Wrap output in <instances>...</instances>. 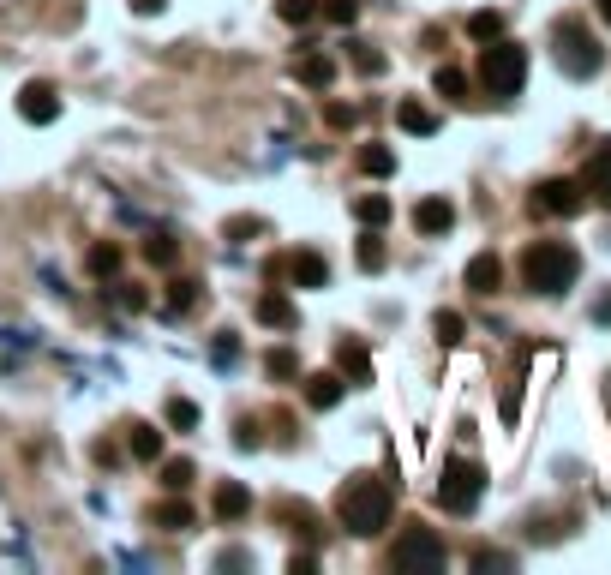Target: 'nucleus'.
Instances as JSON below:
<instances>
[{
    "instance_id": "f257e3e1",
    "label": "nucleus",
    "mask_w": 611,
    "mask_h": 575,
    "mask_svg": "<svg viewBox=\"0 0 611 575\" xmlns=\"http://www.w3.org/2000/svg\"><path fill=\"white\" fill-rule=\"evenodd\" d=\"M336 516H342V528L348 534H378V528H390V516H396V492L378 480V474H354L348 486H342V498H336Z\"/></svg>"
},
{
    "instance_id": "f03ea898",
    "label": "nucleus",
    "mask_w": 611,
    "mask_h": 575,
    "mask_svg": "<svg viewBox=\"0 0 611 575\" xmlns=\"http://www.w3.org/2000/svg\"><path fill=\"white\" fill-rule=\"evenodd\" d=\"M576 276H582V258H576V246H564V240H534V246L522 252V282H528L534 294H570Z\"/></svg>"
},
{
    "instance_id": "7ed1b4c3",
    "label": "nucleus",
    "mask_w": 611,
    "mask_h": 575,
    "mask_svg": "<svg viewBox=\"0 0 611 575\" xmlns=\"http://www.w3.org/2000/svg\"><path fill=\"white\" fill-rule=\"evenodd\" d=\"M480 84H486L492 96H516V90L528 84V48L510 42V36L486 42V54H480Z\"/></svg>"
},
{
    "instance_id": "20e7f679",
    "label": "nucleus",
    "mask_w": 611,
    "mask_h": 575,
    "mask_svg": "<svg viewBox=\"0 0 611 575\" xmlns=\"http://www.w3.org/2000/svg\"><path fill=\"white\" fill-rule=\"evenodd\" d=\"M480 498H486V468H480V462H468V456L444 462V480H438V504H444L450 516H468V510H474Z\"/></svg>"
},
{
    "instance_id": "39448f33",
    "label": "nucleus",
    "mask_w": 611,
    "mask_h": 575,
    "mask_svg": "<svg viewBox=\"0 0 611 575\" xmlns=\"http://www.w3.org/2000/svg\"><path fill=\"white\" fill-rule=\"evenodd\" d=\"M558 66H564L570 78H594V72L606 66V54H600V42H594L582 24H558Z\"/></svg>"
},
{
    "instance_id": "423d86ee",
    "label": "nucleus",
    "mask_w": 611,
    "mask_h": 575,
    "mask_svg": "<svg viewBox=\"0 0 611 575\" xmlns=\"http://www.w3.org/2000/svg\"><path fill=\"white\" fill-rule=\"evenodd\" d=\"M444 564V540L438 534H426V528H408L396 546H390V570L408 575V570H438Z\"/></svg>"
},
{
    "instance_id": "0eeeda50",
    "label": "nucleus",
    "mask_w": 611,
    "mask_h": 575,
    "mask_svg": "<svg viewBox=\"0 0 611 575\" xmlns=\"http://www.w3.org/2000/svg\"><path fill=\"white\" fill-rule=\"evenodd\" d=\"M534 210H540V216H576V210H582V180H570V174L540 180V186H534Z\"/></svg>"
},
{
    "instance_id": "6e6552de",
    "label": "nucleus",
    "mask_w": 611,
    "mask_h": 575,
    "mask_svg": "<svg viewBox=\"0 0 611 575\" xmlns=\"http://www.w3.org/2000/svg\"><path fill=\"white\" fill-rule=\"evenodd\" d=\"M282 270H288L294 288H324V282H330V264H324V252H312V246H294V252L282 258Z\"/></svg>"
},
{
    "instance_id": "1a4fd4ad",
    "label": "nucleus",
    "mask_w": 611,
    "mask_h": 575,
    "mask_svg": "<svg viewBox=\"0 0 611 575\" xmlns=\"http://www.w3.org/2000/svg\"><path fill=\"white\" fill-rule=\"evenodd\" d=\"M18 114H24L30 126L60 120V96H54V84H24V90H18Z\"/></svg>"
},
{
    "instance_id": "9d476101",
    "label": "nucleus",
    "mask_w": 611,
    "mask_h": 575,
    "mask_svg": "<svg viewBox=\"0 0 611 575\" xmlns=\"http://www.w3.org/2000/svg\"><path fill=\"white\" fill-rule=\"evenodd\" d=\"M414 228H420V234H450V228H456V204H450V198H420Z\"/></svg>"
},
{
    "instance_id": "9b49d317",
    "label": "nucleus",
    "mask_w": 611,
    "mask_h": 575,
    "mask_svg": "<svg viewBox=\"0 0 611 575\" xmlns=\"http://www.w3.org/2000/svg\"><path fill=\"white\" fill-rule=\"evenodd\" d=\"M582 192H600L611 204V144H600L594 156H588V168H582Z\"/></svg>"
},
{
    "instance_id": "f8f14e48",
    "label": "nucleus",
    "mask_w": 611,
    "mask_h": 575,
    "mask_svg": "<svg viewBox=\"0 0 611 575\" xmlns=\"http://www.w3.org/2000/svg\"><path fill=\"white\" fill-rule=\"evenodd\" d=\"M396 126L414 132V138H432V132H438V114H432L426 102H402V108H396Z\"/></svg>"
},
{
    "instance_id": "ddd939ff",
    "label": "nucleus",
    "mask_w": 611,
    "mask_h": 575,
    "mask_svg": "<svg viewBox=\"0 0 611 575\" xmlns=\"http://www.w3.org/2000/svg\"><path fill=\"white\" fill-rule=\"evenodd\" d=\"M498 282H504V264H498L492 252H480V258L468 264V288H474V294H498Z\"/></svg>"
},
{
    "instance_id": "4468645a",
    "label": "nucleus",
    "mask_w": 611,
    "mask_h": 575,
    "mask_svg": "<svg viewBox=\"0 0 611 575\" xmlns=\"http://www.w3.org/2000/svg\"><path fill=\"white\" fill-rule=\"evenodd\" d=\"M306 402H312V408H336V402H342V378H336V372H312V378H306Z\"/></svg>"
},
{
    "instance_id": "2eb2a0df",
    "label": "nucleus",
    "mask_w": 611,
    "mask_h": 575,
    "mask_svg": "<svg viewBox=\"0 0 611 575\" xmlns=\"http://www.w3.org/2000/svg\"><path fill=\"white\" fill-rule=\"evenodd\" d=\"M294 72H300V84H312V90H330V78H336V60H324V54H306Z\"/></svg>"
},
{
    "instance_id": "dca6fc26",
    "label": "nucleus",
    "mask_w": 611,
    "mask_h": 575,
    "mask_svg": "<svg viewBox=\"0 0 611 575\" xmlns=\"http://www.w3.org/2000/svg\"><path fill=\"white\" fill-rule=\"evenodd\" d=\"M258 318H264L270 330H294V324H300V318H294V306H288L282 294H264V300H258Z\"/></svg>"
},
{
    "instance_id": "f3484780",
    "label": "nucleus",
    "mask_w": 611,
    "mask_h": 575,
    "mask_svg": "<svg viewBox=\"0 0 611 575\" xmlns=\"http://www.w3.org/2000/svg\"><path fill=\"white\" fill-rule=\"evenodd\" d=\"M246 510H252V492H246V486H222V492H216V516H222V522L246 516Z\"/></svg>"
},
{
    "instance_id": "a211bd4d",
    "label": "nucleus",
    "mask_w": 611,
    "mask_h": 575,
    "mask_svg": "<svg viewBox=\"0 0 611 575\" xmlns=\"http://www.w3.org/2000/svg\"><path fill=\"white\" fill-rule=\"evenodd\" d=\"M336 360H342V372H348L354 384H366V378H372V360H366V348H360V342H342V354H336Z\"/></svg>"
},
{
    "instance_id": "6ab92c4d",
    "label": "nucleus",
    "mask_w": 611,
    "mask_h": 575,
    "mask_svg": "<svg viewBox=\"0 0 611 575\" xmlns=\"http://www.w3.org/2000/svg\"><path fill=\"white\" fill-rule=\"evenodd\" d=\"M126 444H132V456H138V462H156V456H162V432H156V426H132V438H126Z\"/></svg>"
},
{
    "instance_id": "aec40b11",
    "label": "nucleus",
    "mask_w": 611,
    "mask_h": 575,
    "mask_svg": "<svg viewBox=\"0 0 611 575\" xmlns=\"http://www.w3.org/2000/svg\"><path fill=\"white\" fill-rule=\"evenodd\" d=\"M468 36H474V42H498V36H504V12H474V18H468Z\"/></svg>"
},
{
    "instance_id": "412c9836",
    "label": "nucleus",
    "mask_w": 611,
    "mask_h": 575,
    "mask_svg": "<svg viewBox=\"0 0 611 575\" xmlns=\"http://www.w3.org/2000/svg\"><path fill=\"white\" fill-rule=\"evenodd\" d=\"M150 522H156V528H168V534H180V528H192V510H186V504H156V510H150Z\"/></svg>"
},
{
    "instance_id": "4be33fe9",
    "label": "nucleus",
    "mask_w": 611,
    "mask_h": 575,
    "mask_svg": "<svg viewBox=\"0 0 611 575\" xmlns=\"http://www.w3.org/2000/svg\"><path fill=\"white\" fill-rule=\"evenodd\" d=\"M360 168H366V174H396V156H390L384 144H372V150H360Z\"/></svg>"
},
{
    "instance_id": "5701e85b",
    "label": "nucleus",
    "mask_w": 611,
    "mask_h": 575,
    "mask_svg": "<svg viewBox=\"0 0 611 575\" xmlns=\"http://www.w3.org/2000/svg\"><path fill=\"white\" fill-rule=\"evenodd\" d=\"M354 216H360V222H378V228H384V222H390V198H384V192H378V198H360V204H354Z\"/></svg>"
},
{
    "instance_id": "b1692460",
    "label": "nucleus",
    "mask_w": 611,
    "mask_h": 575,
    "mask_svg": "<svg viewBox=\"0 0 611 575\" xmlns=\"http://www.w3.org/2000/svg\"><path fill=\"white\" fill-rule=\"evenodd\" d=\"M168 426H180V432H192V426H198V402H186V396H174V402H168Z\"/></svg>"
},
{
    "instance_id": "393cba45",
    "label": "nucleus",
    "mask_w": 611,
    "mask_h": 575,
    "mask_svg": "<svg viewBox=\"0 0 611 575\" xmlns=\"http://www.w3.org/2000/svg\"><path fill=\"white\" fill-rule=\"evenodd\" d=\"M462 330H468V324H462V312H438V342H444V348H456V342H462Z\"/></svg>"
},
{
    "instance_id": "a878e982",
    "label": "nucleus",
    "mask_w": 611,
    "mask_h": 575,
    "mask_svg": "<svg viewBox=\"0 0 611 575\" xmlns=\"http://www.w3.org/2000/svg\"><path fill=\"white\" fill-rule=\"evenodd\" d=\"M438 90H444L450 102H462V96H468V78H462L456 66H444V72H438Z\"/></svg>"
},
{
    "instance_id": "bb28decb",
    "label": "nucleus",
    "mask_w": 611,
    "mask_h": 575,
    "mask_svg": "<svg viewBox=\"0 0 611 575\" xmlns=\"http://www.w3.org/2000/svg\"><path fill=\"white\" fill-rule=\"evenodd\" d=\"M90 270H96V276H114V270H120V246H96V252H90Z\"/></svg>"
},
{
    "instance_id": "cd10ccee",
    "label": "nucleus",
    "mask_w": 611,
    "mask_h": 575,
    "mask_svg": "<svg viewBox=\"0 0 611 575\" xmlns=\"http://www.w3.org/2000/svg\"><path fill=\"white\" fill-rule=\"evenodd\" d=\"M162 486H168V492H186V486H192V462H168V468H162Z\"/></svg>"
},
{
    "instance_id": "c85d7f7f",
    "label": "nucleus",
    "mask_w": 611,
    "mask_h": 575,
    "mask_svg": "<svg viewBox=\"0 0 611 575\" xmlns=\"http://www.w3.org/2000/svg\"><path fill=\"white\" fill-rule=\"evenodd\" d=\"M144 258H150V264H174V240H168V234H150Z\"/></svg>"
},
{
    "instance_id": "c756f323",
    "label": "nucleus",
    "mask_w": 611,
    "mask_h": 575,
    "mask_svg": "<svg viewBox=\"0 0 611 575\" xmlns=\"http://www.w3.org/2000/svg\"><path fill=\"white\" fill-rule=\"evenodd\" d=\"M360 270H384V246H378V234L360 240Z\"/></svg>"
},
{
    "instance_id": "7c9ffc66",
    "label": "nucleus",
    "mask_w": 611,
    "mask_h": 575,
    "mask_svg": "<svg viewBox=\"0 0 611 575\" xmlns=\"http://www.w3.org/2000/svg\"><path fill=\"white\" fill-rule=\"evenodd\" d=\"M168 306H174V312H192V306H198V282H174Z\"/></svg>"
},
{
    "instance_id": "2f4dec72",
    "label": "nucleus",
    "mask_w": 611,
    "mask_h": 575,
    "mask_svg": "<svg viewBox=\"0 0 611 575\" xmlns=\"http://www.w3.org/2000/svg\"><path fill=\"white\" fill-rule=\"evenodd\" d=\"M264 366H270V378H294V372H300V360H294L288 348H276V354H270Z\"/></svg>"
},
{
    "instance_id": "473e14b6",
    "label": "nucleus",
    "mask_w": 611,
    "mask_h": 575,
    "mask_svg": "<svg viewBox=\"0 0 611 575\" xmlns=\"http://www.w3.org/2000/svg\"><path fill=\"white\" fill-rule=\"evenodd\" d=\"M324 12H330V24H354L360 18V0H324Z\"/></svg>"
},
{
    "instance_id": "72a5a7b5",
    "label": "nucleus",
    "mask_w": 611,
    "mask_h": 575,
    "mask_svg": "<svg viewBox=\"0 0 611 575\" xmlns=\"http://www.w3.org/2000/svg\"><path fill=\"white\" fill-rule=\"evenodd\" d=\"M312 12H318V6H312V0H282V18H288V24H306V18H312Z\"/></svg>"
},
{
    "instance_id": "f704fd0d",
    "label": "nucleus",
    "mask_w": 611,
    "mask_h": 575,
    "mask_svg": "<svg viewBox=\"0 0 611 575\" xmlns=\"http://www.w3.org/2000/svg\"><path fill=\"white\" fill-rule=\"evenodd\" d=\"M354 66H360V72H384V54H372V48H360V54H354Z\"/></svg>"
},
{
    "instance_id": "c9c22d12",
    "label": "nucleus",
    "mask_w": 611,
    "mask_h": 575,
    "mask_svg": "<svg viewBox=\"0 0 611 575\" xmlns=\"http://www.w3.org/2000/svg\"><path fill=\"white\" fill-rule=\"evenodd\" d=\"M162 6H168V0H132V12H144V18H156Z\"/></svg>"
},
{
    "instance_id": "e433bc0d",
    "label": "nucleus",
    "mask_w": 611,
    "mask_h": 575,
    "mask_svg": "<svg viewBox=\"0 0 611 575\" xmlns=\"http://www.w3.org/2000/svg\"><path fill=\"white\" fill-rule=\"evenodd\" d=\"M594 318H600V324H611V300H600V306H594Z\"/></svg>"
},
{
    "instance_id": "4c0bfd02",
    "label": "nucleus",
    "mask_w": 611,
    "mask_h": 575,
    "mask_svg": "<svg viewBox=\"0 0 611 575\" xmlns=\"http://www.w3.org/2000/svg\"><path fill=\"white\" fill-rule=\"evenodd\" d=\"M594 6H600V18H606V24H611V0H594Z\"/></svg>"
}]
</instances>
